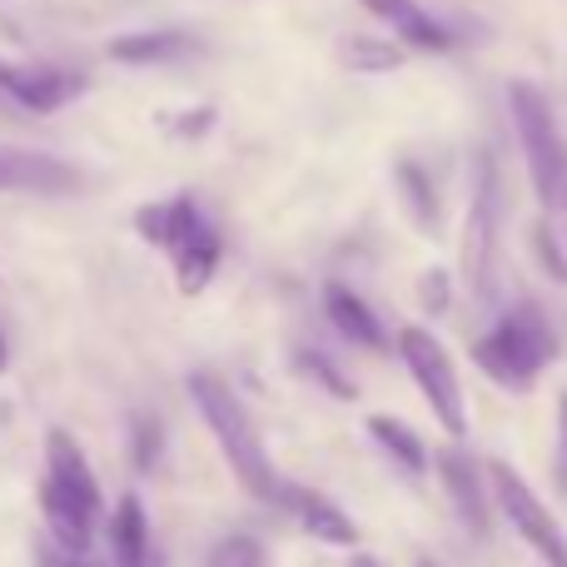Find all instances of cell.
Returning a JSON list of instances; mask_svg holds the SVG:
<instances>
[{"instance_id":"2","label":"cell","mask_w":567,"mask_h":567,"mask_svg":"<svg viewBox=\"0 0 567 567\" xmlns=\"http://www.w3.org/2000/svg\"><path fill=\"white\" fill-rule=\"evenodd\" d=\"M553 359H558V333H553V323L543 319V309H533V303L508 309L473 343V363H478L493 383H503V389H513V393L533 389L538 373L548 369Z\"/></svg>"},{"instance_id":"15","label":"cell","mask_w":567,"mask_h":567,"mask_svg":"<svg viewBox=\"0 0 567 567\" xmlns=\"http://www.w3.org/2000/svg\"><path fill=\"white\" fill-rule=\"evenodd\" d=\"M110 548H115V567H155V558H150V518L135 493H125L115 518H110Z\"/></svg>"},{"instance_id":"7","label":"cell","mask_w":567,"mask_h":567,"mask_svg":"<svg viewBox=\"0 0 567 567\" xmlns=\"http://www.w3.org/2000/svg\"><path fill=\"white\" fill-rule=\"evenodd\" d=\"M85 185L80 169L40 150H0V195H75Z\"/></svg>"},{"instance_id":"14","label":"cell","mask_w":567,"mask_h":567,"mask_svg":"<svg viewBox=\"0 0 567 567\" xmlns=\"http://www.w3.org/2000/svg\"><path fill=\"white\" fill-rule=\"evenodd\" d=\"M40 513L50 523V538L60 543V553H90V538H95V513H85L80 503H70L65 493H55L50 483H40Z\"/></svg>"},{"instance_id":"26","label":"cell","mask_w":567,"mask_h":567,"mask_svg":"<svg viewBox=\"0 0 567 567\" xmlns=\"http://www.w3.org/2000/svg\"><path fill=\"white\" fill-rule=\"evenodd\" d=\"M423 303H429L433 313L449 309V275H443V269H429V275H423Z\"/></svg>"},{"instance_id":"22","label":"cell","mask_w":567,"mask_h":567,"mask_svg":"<svg viewBox=\"0 0 567 567\" xmlns=\"http://www.w3.org/2000/svg\"><path fill=\"white\" fill-rule=\"evenodd\" d=\"M293 369H299L303 379H313V383H319V389L329 393V399H343V403H353V399H359V389H353V379H343V373L333 369V363L323 359L319 349H299V353H293Z\"/></svg>"},{"instance_id":"9","label":"cell","mask_w":567,"mask_h":567,"mask_svg":"<svg viewBox=\"0 0 567 567\" xmlns=\"http://www.w3.org/2000/svg\"><path fill=\"white\" fill-rule=\"evenodd\" d=\"M0 90H6L20 110L50 115V110L70 105V100L85 90V75H75V70H45V65H35V70H16V65H10L6 70V85H0Z\"/></svg>"},{"instance_id":"17","label":"cell","mask_w":567,"mask_h":567,"mask_svg":"<svg viewBox=\"0 0 567 567\" xmlns=\"http://www.w3.org/2000/svg\"><path fill=\"white\" fill-rule=\"evenodd\" d=\"M199 40L185 30H140V35H120L110 40V60H125V65H159V60H179L195 55Z\"/></svg>"},{"instance_id":"29","label":"cell","mask_w":567,"mask_h":567,"mask_svg":"<svg viewBox=\"0 0 567 567\" xmlns=\"http://www.w3.org/2000/svg\"><path fill=\"white\" fill-rule=\"evenodd\" d=\"M6 363H10V349H6V333H0V373H6Z\"/></svg>"},{"instance_id":"12","label":"cell","mask_w":567,"mask_h":567,"mask_svg":"<svg viewBox=\"0 0 567 567\" xmlns=\"http://www.w3.org/2000/svg\"><path fill=\"white\" fill-rule=\"evenodd\" d=\"M284 493H289V508L299 513L309 538L329 543V548H353V543H359V528H353V518L339 508V503H329L313 488H284Z\"/></svg>"},{"instance_id":"18","label":"cell","mask_w":567,"mask_h":567,"mask_svg":"<svg viewBox=\"0 0 567 567\" xmlns=\"http://www.w3.org/2000/svg\"><path fill=\"white\" fill-rule=\"evenodd\" d=\"M219 255H225V245H219L215 225L195 229V235L175 249V284H179V293H189V299H195V293H205L209 279H215V269H219Z\"/></svg>"},{"instance_id":"19","label":"cell","mask_w":567,"mask_h":567,"mask_svg":"<svg viewBox=\"0 0 567 567\" xmlns=\"http://www.w3.org/2000/svg\"><path fill=\"white\" fill-rule=\"evenodd\" d=\"M393 179H399V195H403V209H409V219L423 229V235H439L443 229V209H439V195H433V179L423 165H413V159H399V169H393Z\"/></svg>"},{"instance_id":"1","label":"cell","mask_w":567,"mask_h":567,"mask_svg":"<svg viewBox=\"0 0 567 567\" xmlns=\"http://www.w3.org/2000/svg\"><path fill=\"white\" fill-rule=\"evenodd\" d=\"M189 399H195L199 419L209 423V433H215L225 463L235 468L239 488H245L249 498H259V503H279L284 498V483H279L275 463H269L265 443H259L255 419H249L245 403L235 399V389H229L219 373L199 369V373H189Z\"/></svg>"},{"instance_id":"24","label":"cell","mask_w":567,"mask_h":567,"mask_svg":"<svg viewBox=\"0 0 567 567\" xmlns=\"http://www.w3.org/2000/svg\"><path fill=\"white\" fill-rule=\"evenodd\" d=\"M205 567H269V553L259 548L249 533H225V538L205 553Z\"/></svg>"},{"instance_id":"8","label":"cell","mask_w":567,"mask_h":567,"mask_svg":"<svg viewBox=\"0 0 567 567\" xmlns=\"http://www.w3.org/2000/svg\"><path fill=\"white\" fill-rule=\"evenodd\" d=\"M45 483L55 493H65L70 503H80L85 513H95L100 518V478L90 473L85 453H80V443L70 439L65 429H50L45 433Z\"/></svg>"},{"instance_id":"20","label":"cell","mask_w":567,"mask_h":567,"mask_svg":"<svg viewBox=\"0 0 567 567\" xmlns=\"http://www.w3.org/2000/svg\"><path fill=\"white\" fill-rule=\"evenodd\" d=\"M363 429H369V439L379 443V449L389 453L399 468H409V473H423V468H429V449H423V439L409 429V423L389 419V413H373Z\"/></svg>"},{"instance_id":"4","label":"cell","mask_w":567,"mask_h":567,"mask_svg":"<svg viewBox=\"0 0 567 567\" xmlns=\"http://www.w3.org/2000/svg\"><path fill=\"white\" fill-rule=\"evenodd\" d=\"M503 175L493 155H478V179H473V205L463 219V279L473 299H493V275H498V215H503Z\"/></svg>"},{"instance_id":"16","label":"cell","mask_w":567,"mask_h":567,"mask_svg":"<svg viewBox=\"0 0 567 567\" xmlns=\"http://www.w3.org/2000/svg\"><path fill=\"white\" fill-rule=\"evenodd\" d=\"M363 10H373L379 20H389L393 30L403 35V45H413V50H449L453 45V35L439 25V20H429L413 0H359Z\"/></svg>"},{"instance_id":"25","label":"cell","mask_w":567,"mask_h":567,"mask_svg":"<svg viewBox=\"0 0 567 567\" xmlns=\"http://www.w3.org/2000/svg\"><path fill=\"white\" fill-rule=\"evenodd\" d=\"M533 255L548 265V275L567 284V255H563V245H558V235H553V225H533Z\"/></svg>"},{"instance_id":"23","label":"cell","mask_w":567,"mask_h":567,"mask_svg":"<svg viewBox=\"0 0 567 567\" xmlns=\"http://www.w3.org/2000/svg\"><path fill=\"white\" fill-rule=\"evenodd\" d=\"M159 453H165V429H159L155 413H135L130 419V463L140 473H155Z\"/></svg>"},{"instance_id":"5","label":"cell","mask_w":567,"mask_h":567,"mask_svg":"<svg viewBox=\"0 0 567 567\" xmlns=\"http://www.w3.org/2000/svg\"><path fill=\"white\" fill-rule=\"evenodd\" d=\"M399 353H403V363H409V373H413V383H419V393L429 399L433 419H439L443 429L453 433V439H463V433H468V413H463L458 369H453L449 349H443V343L433 339L429 329L409 323V329H399Z\"/></svg>"},{"instance_id":"13","label":"cell","mask_w":567,"mask_h":567,"mask_svg":"<svg viewBox=\"0 0 567 567\" xmlns=\"http://www.w3.org/2000/svg\"><path fill=\"white\" fill-rule=\"evenodd\" d=\"M323 313H329V323L343 333L349 343H359V349H383V323L379 313L369 309V303L359 299V293L349 289V284H323Z\"/></svg>"},{"instance_id":"3","label":"cell","mask_w":567,"mask_h":567,"mask_svg":"<svg viewBox=\"0 0 567 567\" xmlns=\"http://www.w3.org/2000/svg\"><path fill=\"white\" fill-rule=\"evenodd\" d=\"M508 105H513V125H518V145L528 159L533 189H538V205L548 209V219L567 225V140L558 130L548 95L528 80H513L508 85Z\"/></svg>"},{"instance_id":"31","label":"cell","mask_w":567,"mask_h":567,"mask_svg":"<svg viewBox=\"0 0 567 567\" xmlns=\"http://www.w3.org/2000/svg\"><path fill=\"white\" fill-rule=\"evenodd\" d=\"M6 70H10V65H0V85H6Z\"/></svg>"},{"instance_id":"27","label":"cell","mask_w":567,"mask_h":567,"mask_svg":"<svg viewBox=\"0 0 567 567\" xmlns=\"http://www.w3.org/2000/svg\"><path fill=\"white\" fill-rule=\"evenodd\" d=\"M45 567H95V563H85L80 553H45Z\"/></svg>"},{"instance_id":"11","label":"cell","mask_w":567,"mask_h":567,"mask_svg":"<svg viewBox=\"0 0 567 567\" xmlns=\"http://www.w3.org/2000/svg\"><path fill=\"white\" fill-rule=\"evenodd\" d=\"M209 219L199 215V205L189 195H175V199H165V205H145L135 215V229L150 239V245H159V249H169L175 255L179 245H185L195 229H205Z\"/></svg>"},{"instance_id":"6","label":"cell","mask_w":567,"mask_h":567,"mask_svg":"<svg viewBox=\"0 0 567 567\" xmlns=\"http://www.w3.org/2000/svg\"><path fill=\"white\" fill-rule=\"evenodd\" d=\"M488 483H493L488 498H498V508H503V518L513 523V533H518L548 567H567V538H563L558 518H553V513L543 508L538 493L518 478V468H513V463H488Z\"/></svg>"},{"instance_id":"10","label":"cell","mask_w":567,"mask_h":567,"mask_svg":"<svg viewBox=\"0 0 567 567\" xmlns=\"http://www.w3.org/2000/svg\"><path fill=\"white\" fill-rule=\"evenodd\" d=\"M439 478H443V488H449L453 513L468 523L473 538H483V533H488V493H483L473 458L468 453H458V449H443L439 453Z\"/></svg>"},{"instance_id":"30","label":"cell","mask_w":567,"mask_h":567,"mask_svg":"<svg viewBox=\"0 0 567 567\" xmlns=\"http://www.w3.org/2000/svg\"><path fill=\"white\" fill-rule=\"evenodd\" d=\"M353 567H379V563H373V558H353Z\"/></svg>"},{"instance_id":"21","label":"cell","mask_w":567,"mask_h":567,"mask_svg":"<svg viewBox=\"0 0 567 567\" xmlns=\"http://www.w3.org/2000/svg\"><path fill=\"white\" fill-rule=\"evenodd\" d=\"M343 65L359 70V75H379V70H399L403 65V45L383 35H349L343 45Z\"/></svg>"},{"instance_id":"28","label":"cell","mask_w":567,"mask_h":567,"mask_svg":"<svg viewBox=\"0 0 567 567\" xmlns=\"http://www.w3.org/2000/svg\"><path fill=\"white\" fill-rule=\"evenodd\" d=\"M558 429H563V449H567V389L558 393Z\"/></svg>"}]
</instances>
